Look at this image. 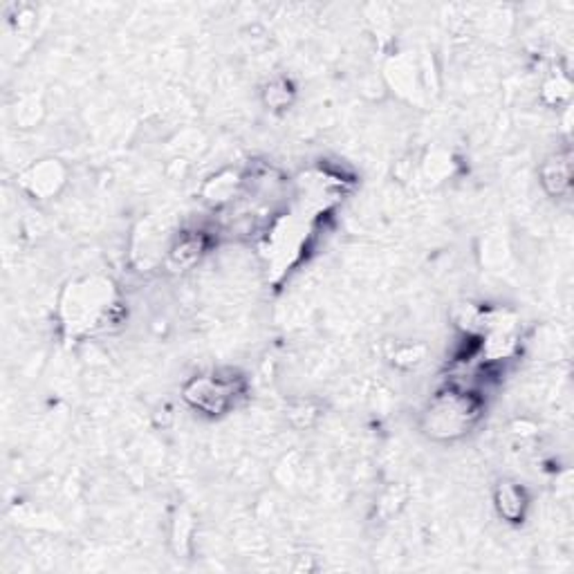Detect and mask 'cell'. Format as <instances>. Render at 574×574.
Masks as SVG:
<instances>
[{
    "label": "cell",
    "instance_id": "cell-4",
    "mask_svg": "<svg viewBox=\"0 0 574 574\" xmlns=\"http://www.w3.org/2000/svg\"><path fill=\"white\" fill-rule=\"evenodd\" d=\"M496 510L498 514L502 516L510 523H519L525 516V507H528V498H525V492L514 483H502L501 487L496 489Z\"/></svg>",
    "mask_w": 574,
    "mask_h": 574
},
{
    "label": "cell",
    "instance_id": "cell-5",
    "mask_svg": "<svg viewBox=\"0 0 574 574\" xmlns=\"http://www.w3.org/2000/svg\"><path fill=\"white\" fill-rule=\"evenodd\" d=\"M207 249V241L205 233L202 232H193V233H184L178 242L171 249V263L175 267H189V265L198 263L202 256V251Z\"/></svg>",
    "mask_w": 574,
    "mask_h": 574
},
{
    "label": "cell",
    "instance_id": "cell-1",
    "mask_svg": "<svg viewBox=\"0 0 574 574\" xmlns=\"http://www.w3.org/2000/svg\"><path fill=\"white\" fill-rule=\"evenodd\" d=\"M480 409H483V400L478 393L460 386L444 388L428 401L424 410V426L434 438H458L478 419Z\"/></svg>",
    "mask_w": 574,
    "mask_h": 574
},
{
    "label": "cell",
    "instance_id": "cell-2",
    "mask_svg": "<svg viewBox=\"0 0 574 574\" xmlns=\"http://www.w3.org/2000/svg\"><path fill=\"white\" fill-rule=\"evenodd\" d=\"M242 393H245V382L236 373H207L193 377L184 386V400L198 413L218 418L236 406Z\"/></svg>",
    "mask_w": 574,
    "mask_h": 574
},
{
    "label": "cell",
    "instance_id": "cell-6",
    "mask_svg": "<svg viewBox=\"0 0 574 574\" xmlns=\"http://www.w3.org/2000/svg\"><path fill=\"white\" fill-rule=\"evenodd\" d=\"M292 86L287 81L272 83V86L267 88V104L272 106V108H285V106L290 104V99H292Z\"/></svg>",
    "mask_w": 574,
    "mask_h": 574
},
{
    "label": "cell",
    "instance_id": "cell-3",
    "mask_svg": "<svg viewBox=\"0 0 574 574\" xmlns=\"http://www.w3.org/2000/svg\"><path fill=\"white\" fill-rule=\"evenodd\" d=\"M570 178H572V165L570 153H556L547 165L543 166V184L552 196H563L570 191Z\"/></svg>",
    "mask_w": 574,
    "mask_h": 574
}]
</instances>
